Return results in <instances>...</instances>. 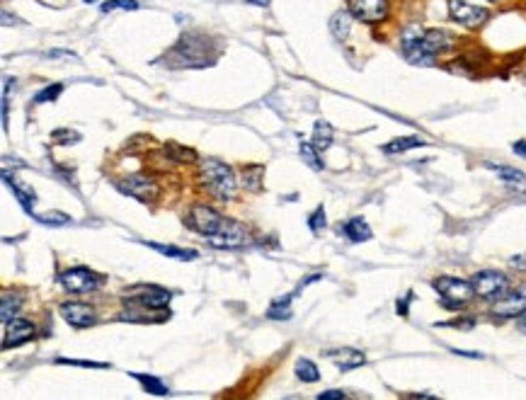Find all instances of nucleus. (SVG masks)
Listing matches in <instances>:
<instances>
[{
	"label": "nucleus",
	"mask_w": 526,
	"mask_h": 400,
	"mask_svg": "<svg viewBox=\"0 0 526 400\" xmlns=\"http://www.w3.org/2000/svg\"><path fill=\"white\" fill-rule=\"evenodd\" d=\"M403 56L415 66H432L439 54L454 46V36L444 29H422L420 24H410L400 36Z\"/></svg>",
	"instance_id": "obj_1"
},
{
	"label": "nucleus",
	"mask_w": 526,
	"mask_h": 400,
	"mask_svg": "<svg viewBox=\"0 0 526 400\" xmlns=\"http://www.w3.org/2000/svg\"><path fill=\"white\" fill-rule=\"evenodd\" d=\"M201 182H204L206 192L221 201H231L238 192V180L236 172L218 158H206L201 160Z\"/></svg>",
	"instance_id": "obj_2"
},
{
	"label": "nucleus",
	"mask_w": 526,
	"mask_h": 400,
	"mask_svg": "<svg viewBox=\"0 0 526 400\" xmlns=\"http://www.w3.org/2000/svg\"><path fill=\"white\" fill-rule=\"evenodd\" d=\"M206 54H209V41L204 36L185 34L170 51V56H173V66H177V69H185V66L187 69H199V66L209 64Z\"/></svg>",
	"instance_id": "obj_3"
},
{
	"label": "nucleus",
	"mask_w": 526,
	"mask_h": 400,
	"mask_svg": "<svg viewBox=\"0 0 526 400\" xmlns=\"http://www.w3.org/2000/svg\"><path fill=\"white\" fill-rule=\"evenodd\" d=\"M434 289H437V294L442 296L446 309H451V311L463 309V306L475 296L473 284L458 279V276H439V279H434Z\"/></svg>",
	"instance_id": "obj_4"
},
{
	"label": "nucleus",
	"mask_w": 526,
	"mask_h": 400,
	"mask_svg": "<svg viewBox=\"0 0 526 400\" xmlns=\"http://www.w3.org/2000/svg\"><path fill=\"white\" fill-rule=\"evenodd\" d=\"M117 189L121 194L143 201V204H153L158 199V194H161L158 182L153 177L143 175V172H131V175L121 177V180H117Z\"/></svg>",
	"instance_id": "obj_5"
},
{
	"label": "nucleus",
	"mask_w": 526,
	"mask_h": 400,
	"mask_svg": "<svg viewBox=\"0 0 526 400\" xmlns=\"http://www.w3.org/2000/svg\"><path fill=\"white\" fill-rule=\"evenodd\" d=\"M470 284L475 289V296L487 301H495L510 291V279H507V274L497 272V269H482V272L473 274Z\"/></svg>",
	"instance_id": "obj_6"
},
{
	"label": "nucleus",
	"mask_w": 526,
	"mask_h": 400,
	"mask_svg": "<svg viewBox=\"0 0 526 400\" xmlns=\"http://www.w3.org/2000/svg\"><path fill=\"white\" fill-rule=\"evenodd\" d=\"M206 243L216 250H241V248H246V245H250V236H248L246 226H241L238 221L226 219L221 231L206 238Z\"/></svg>",
	"instance_id": "obj_7"
},
{
	"label": "nucleus",
	"mask_w": 526,
	"mask_h": 400,
	"mask_svg": "<svg viewBox=\"0 0 526 400\" xmlns=\"http://www.w3.org/2000/svg\"><path fill=\"white\" fill-rule=\"evenodd\" d=\"M59 284L69 294H78V296H81V294H90V291H95V289H100L102 276L90 272V269H85V267H73L59 274Z\"/></svg>",
	"instance_id": "obj_8"
},
{
	"label": "nucleus",
	"mask_w": 526,
	"mask_h": 400,
	"mask_svg": "<svg viewBox=\"0 0 526 400\" xmlns=\"http://www.w3.org/2000/svg\"><path fill=\"white\" fill-rule=\"evenodd\" d=\"M226 224V219L218 211H213L211 206L206 204H194L189 209V216H187V226L192 231H197L199 236L209 238L213 233L221 231V226Z\"/></svg>",
	"instance_id": "obj_9"
},
{
	"label": "nucleus",
	"mask_w": 526,
	"mask_h": 400,
	"mask_svg": "<svg viewBox=\"0 0 526 400\" xmlns=\"http://www.w3.org/2000/svg\"><path fill=\"white\" fill-rule=\"evenodd\" d=\"M449 5V17L454 22H458L466 29H478L487 22L490 12L485 8H478V5H470L468 0H446Z\"/></svg>",
	"instance_id": "obj_10"
},
{
	"label": "nucleus",
	"mask_w": 526,
	"mask_h": 400,
	"mask_svg": "<svg viewBox=\"0 0 526 400\" xmlns=\"http://www.w3.org/2000/svg\"><path fill=\"white\" fill-rule=\"evenodd\" d=\"M347 10L352 12L354 20H359L364 24H378L388 17L390 5H388V0H350V3H347Z\"/></svg>",
	"instance_id": "obj_11"
},
{
	"label": "nucleus",
	"mask_w": 526,
	"mask_h": 400,
	"mask_svg": "<svg viewBox=\"0 0 526 400\" xmlns=\"http://www.w3.org/2000/svg\"><path fill=\"white\" fill-rule=\"evenodd\" d=\"M126 304H138V306H146V309H153V311H165L170 304V291L168 289H161V286H153V284H148V286L141 284L126 294Z\"/></svg>",
	"instance_id": "obj_12"
},
{
	"label": "nucleus",
	"mask_w": 526,
	"mask_h": 400,
	"mask_svg": "<svg viewBox=\"0 0 526 400\" xmlns=\"http://www.w3.org/2000/svg\"><path fill=\"white\" fill-rule=\"evenodd\" d=\"M526 311V286L517 291H507L492 304V316L497 318H519Z\"/></svg>",
	"instance_id": "obj_13"
},
{
	"label": "nucleus",
	"mask_w": 526,
	"mask_h": 400,
	"mask_svg": "<svg viewBox=\"0 0 526 400\" xmlns=\"http://www.w3.org/2000/svg\"><path fill=\"white\" fill-rule=\"evenodd\" d=\"M61 316L73 328H90V325H95V311L88 304H81V301H66V304H61Z\"/></svg>",
	"instance_id": "obj_14"
},
{
	"label": "nucleus",
	"mask_w": 526,
	"mask_h": 400,
	"mask_svg": "<svg viewBox=\"0 0 526 400\" xmlns=\"http://www.w3.org/2000/svg\"><path fill=\"white\" fill-rule=\"evenodd\" d=\"M34 332H36V328H34L32 320H20V318L10 320V323L5 325L3 347H5V349H10V347H20V344H24V342L32 340Z\"/></svg>",
	"instance_id": "obj_15"
},
{
	"label": "nucleus",
	"mask_w": 526,
	"mask_h": 400,
	"mask_svg": "<svg viewBox=\"0 0 526 400\" xmlns=\"http://www.w3.org/2000/svg\"><path fill=\"white\" fill-rule=\"evenodd\" d=\"M328 359H333L335 364H338L340 371H352V369H359L366 364V356L364 352H359V349H352V347H340V349H330L325 352Z\"/></svg>",
	"instance_id": "obj_16"
},
{
	"label": "nucleus",
	"mask_w": 526,
	"mask_h": 400,
	"mask_svg": "<svg viewBox=\"0 0 526 400\" xmlns=\"http://www.w3.org/2000/svg\"><path fill=\"white\" fill-rule=\"evenodd\" d=\"M490 170H495V175L505 182L507 189H512V192H526V175L522 170L510 168V165H490Z\"/></svg>",
	"instance_id": "obj_17"
},
{
	"label": "nucleus",
	"mask_w": 526,
	"mask_h": 400,
	"mask_svg": "<svg viewBox=\"0 0 526 400\" xmlns=\"http://www.w3.org/2000/svg\"><path fill=\"white\" fill-rule=\"evenodd\" d=\"M3 180L8 182V187L12 189V194L17 196V201H20V204H22L24 211H27V214H34V204H36V194H34V189H29L27 184L17 182L15 177H10V175H8V170H3Z\"/></svg>",
	"instance_id": "obj_18"
},
{
	"label": "nucleus",
	"mask_w": 526,
	"mask_h": 400,
	"mask_svg": "<svg viewBox=\"0 0 526 400\" xmlns=\"http://www.w3.org/2000/svg\"><path fill=\"white\" fill-rule=\"evenodd\" d=\"M22 306V296L17 291H10V289H5L3 291V306H0V318H3V325H8L10 320H15L17 311H20Z\"/></svg>",
	"instance_id": "obj_19"
},
{
	"label": "nucleus",
	"mask_w": 526,
	"mask_h": 400,
	"mask_svg": "<svg viewBox=\"0 0 526 400\" xmlns=\"http://www.w3.org/2000/svg\"><path fill=\"white\" fill-rule=\"evenodd\" d=\"M345 236L352 240V243H364V240H369L371 238V229H369V224H366V221L362 219V216H354V219H350L345 224Z\"/></svg>",
	"instance_id": "obj_20"
},
{
	"label": "nucleus",
	"mask_w": 526,
	"mask_h": 400,
	"mask_svg": "<svg viewBox=\"0 0 526 400\" xmlns=\"http://www.w3.org/2000/svg\"><path fill=\"white\" fill-rule=\"evenodd\" d=\"M420 146H425V139H420V136H400V139L388 141V144L383 146V153H388V156H398V153L420 149Z\"/></svg>",
	"instance_id": "obj_21"
},
{
	"label": "nucleus",
	"mask_w": 526,
	"mask_h": 400,
	"mask_svg": "<svg viewBox=\"0 0 526 400\" xmlns=\"http://www.w3.org/2000/svg\"><path fill=\"white\" fill-rule=\"evenodd\" d=\"M146 248L161 252V255H168V257H175V260H194L197 257V252L194 250H187V248H175V245H163V243H153V240H146Z\"/></svg>",
	"instance_id": "obj_22"
},
{
	"label": "nucleus",
	"mask_w": 526,
	"mask_h": 400,
	"mask_svg": "<svg viewBox=\"0 0 526 400\" xmlns=\"http://www.w3.org/2000/svg\"><path fill=\"white\" fill-rule=\"evenodd\" d=\"M330 32L335 34V39L345 41L347 36L352 32V12H338V15H333V20H330Z\"/></svg>",
	"instance_id": "obj_23"
},
{
	"label": "nucleus",
	"mask_w": 526,
	"mask_h": 400,
	"mask_svg": "<svg viewBox=\"0 0 526 400\" xmlns=\"http://www.w3.org/2000/svg\"><path fill=\"white\" fill-rule=\"evenodd\" d=\"M333 139H335V131H333V126L328 124V121H323V119H318L315 121V126H313V146L318 151H328L330 149V144H333Z\"/></svg>",
	"instance_id": "obj_24"
},
{
	"label": "nucleus",
	"mask_w": 526,
	"mask_h": 400,
	"mask_svg": "<svg viewBox=\"0 0 526 400\" xmlns=\"http://www.w3.org/2000/svg\"><path fill=\"white\" fill-rule=\"evenodd\" d=\"M298 153H301L303 163L308 165L310 170H315V172L325 170V163H323L320 151H318L313 144H305V141H301V146H298Z\"/></svg>",
	"instance_id": "obj_25"
},
{
	"label": "nucleus",
	"mask_w": 526,
	"mask_h": 400,
	"mask_svg": "<svg viewBox=\"0 0 526 400\" xmlns=\"http://www.w3.org/2000/svg\"><path fill=\"white\" fill-rule=\"evenodd\" d=\"M293 374H296V379L303 381V384H315V381L320 379V371H318V366L310 359H298L296 366H293Z\"/></svg>",
	"instance_id": "obj_26"
},
{
	"label": "nucleus",
	"mask_w": 526,
	"mask_h": 400,
	"mask_svg": "<svg viewBox=\"0 0 526 400\" xmlns=\"http://www.w3.org/2000/svg\"><path fill=\"white\" fill-rule=\"evenodd\" d=\"M133 379L138 381L141 386H143V391H148L151 396H168V386L163 384L161 379H156V376H148V374H131Z\"/></svg>",
	"instance_id": "obj_27"
},
{
	"label": "nucleus",
	"mask_w": 526,
	"mask_h": 400,
	"mask_svg": "<svg viewBox=\"0 0 526 400\" xmlns=\"http://www.w3.org/2000/svg\"><path fill=\"white\" fill-rule=\"evenodd\" d=\"M293 296H296V291L289 294V296H286V299L274 301V304H272V309L267 311V316H269V318H277V320L289 318V316H291V299H293Z\"/></svg>",
	"instance_id": "obj_28"
},
{
	"label": "nucleus",
	"mask_w": 526,
	"mask_h": 400,
	"mask_svg": "<svg viewBox=\"0 0 526 400\" xmlns=\"http://www.w3.org/2000/svg\"><path fill=\"white\" fill-rule=\"evenodd\" d=\"M34 219L39 221V224H44V226H51V229H56V226H69V224H71V216H66V214H61V211L36 214Z\"/></svg>",
	"instance_id": "obj_29"
},
{
	"label": "nucleus",
	"mask_w": 526,
	"mask_h": 400,
	"mask_svg": "<svg viewBox=\"0 0 526 400\" xmlns=\"http://www.w3.org/2000/svg\"><path fill=\"white\" fill-rule=\"evenodd\" d=\"M165 153L168 156H173L175 160H180V163H192V160H197L192 149H185V146H177V144H168L165 146Z\"/></svg>",
	"instance_id": "obj_30"
},
{
	"label": "nucleus",
	"mask_w": 526,
	"mask_h": 400,
	"mask_svg": "<svg viewBox=\"0 0 526 400\" xmlns=\"http://www.w3.org/2000/svg\"><path fill=\"white\" fill-rule=\"evenodd\" d=\"M61 92H64V85H61V83L46 85V88L41 90L39 95H34V102H36V104H41V102H49V100H56Z\"/></svg>",
	"instance_id": "obj_31"
},
{
	"label": "nucleus",
	"mask_w": 526,
	"mask_h": 400,
	"mask_svg": "<svg viewBox=\"0 0 526 400\" xmlns=\"http://www.w3.org/2000/svg\"><path fill=\"white\" fill-rule=\"evenodd\" d=\"M56 364H66V366H81V369H107L109 364L105 361H88V359H64V356H59Z\"/></svg>",
	"instance_id": "obj_32"
},
{
	"label": "nucleus",
	"mask_w": 526,
	"mask_h": 400,
	"mask_svg": "<svg viewBox=\"0 0 526 400\" xmlns=\"http://www.w3.org/2000/svg\"><path fill=\"white\" fill-rule=\"evenodd\" d=\"M138 3L136 0H107L102 3V12H112V10H136Z\"/></svg>",
	"instance_id": "obj_33"
},
{
	"label": "nucleus",
	"mask_w": 526,
	"mask_h": 400,
	"mask_svg": "<svg viewBox=\"0 0 526 400\" xmlns=\"http://www.w3.org/2000/svg\"><path fill=\"white\" fill-rule=\"evenodd\" d=\"M325 224H328V219H325V211H323V206H318L313 214H310V219H308V226H310V231L313 233H320L323 229H325Z\"/></svg>",
	"instance_id": "obj_34"
},
{
	"label": "nucleus",
	"mask_w": 526,
	"mask_h": 400,
	"mask_svg": "<svg viewBox=\"0 0 526 400\" xmlns=\"http://www.w3.org/2000/svg\"><path fill=\"white\" fill-rule=\"evenodd\" d=\"M54 141H56V144H76V141H81V136H78V134H71L69 129H56V131H54Z\"/></svg>",
	"instance_id": "obj_35"
},
{
	"label": "nucleus",
	"mask_w": 526,
	"mask_h": 400,
	"mask_svg": "<svg viewBox=\"0 0 526 400\" xmlns=\"http://www.w3.org/2000/svg\"><path fill=\"white\" fill-rule=\"evenodd\" d=\"M318 398H320V400H340V398H345V393H342V391H323Z\"/></svg>",
	"instance_id": "obj_36"
},
{
	"label": "nucleus",
	"mask_w": 526,
	"mask_h": 400,
	"mask_svg": "<svg viewBox=\"0 0 526 400\" xmlns=\"http://www.w3.org/2000/svg\"><path fill=\"white\" fill-rule=\"evenodd\" d=\"M410 299H413V294H408V296L403 299V301H398V313H400V316H408V304H410Z\"/></svg>",
	"instance_id": "obj_37"
},
{
	"label": "nucleus",
	"mask_w": 526,
	"mask_h": 400,
	"mask_svg": "<svg viewBox=\"0 0 526 400\" xmlns=\"http://www.w3.org/2000/svg\"><path fill=\"white\" fill-rule=\"evenodd\" d=\"M515 153H517V156L526 158V141H519V144H515Z\"/></svg>",
	"instance_id": "obj_38"
},
{
	"label": "nucleus",
	"mask_w": 526,
	"mask_h": 400,
	"mask_svg": "<svg viewBox=\"0 0 526 400\" xmlns=\"http://www.w3.org/2000/svg\"><path fill=\"white\" fill-rule=\"evenodd\" d=\"M517 328L522 330V332H526V311L517 318Z\"/></svg>",
	"instance_id": "obj_39"
},
{
	"label": "nucleus",
	"mask_w": 526,
	"mask_h": 400,
	"mask_svg": "<svg viewBox=\"0 0 526 400\" xmlns=\"http://www.w3.org/2000/svg\"><path fill=\"white\" fill-rule=\"evenodd\" d=\"M246 3H250V5H258V8H267V5H269V0H246Z\"/></svg>",
	"instance_id": "obj_40"
},
{
	"label": "nucleus",
	"mask_w": 526,
	"mask_h": 400,
	"mask_svg": "<svg viewBox=\"0 0 526 400\" xmlns=\"http://www.w3.org/2000/svg\"><path fill=\"white\" fill-rule=\"evenodd\" d=\"M85 3H97V0H85Z\"/></svg>",
	"instance_id": "obj_41"
},
{
	"label": "nucleus",
	"mask_w": 526,
	"mask_h": 400,
	"mask_svg": "<svg viewBox=\"0 0 526 400\" xmlns=\"http://www.w3.org/2000/svg\"><path fill=\"white\" fill-rule=\"evenodd\" d=\"M492 3H497V0H492Z\"/></svg>",
	"instance_id": "obj_42"
}]
</instances>
